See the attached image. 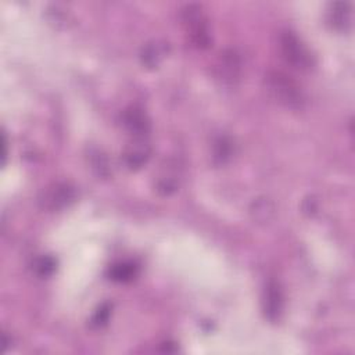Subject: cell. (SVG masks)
I'll list each match as a JSON object with an SVG mask.
<instances>
[{
  "instance_id": "cell-5",
  "label": "cell",
  "mask_w": 355,
  "mask_h": 355,
  "mask_svg": "<svg viewBox=\"0 0 355 355\" xmlns=\"http://www.w3.org/2000/svg\"><path fill=\"white\" fill-rule=\"evenodd\" d=\"M122 123L133 139H147L151 123L147 114L136 105L126 108L122 114Z\"/></svg>"
},
{
  "instance_id": "cell-10",
  "label": "cell",
  "mask_w": 355,
  "mask_h": 355,
  "mask_svg": "<svg viewBox=\"0 0 355 355\" xmlns=\"http://www.w3.org/2000/svg\"><path fill=\"white\" fill-rule=\"evenodd\" d=\"M168 54V43L161 40L148 42L140 53L141 64L147 68H155Z\"/></svg>"
},
{
  "instance_id": "cell-1",
  "label": "cell",
  "mask_w": 355,
  "mask_h": 355,
  "mask_svg": "<svg viewBox=\"0 0 355 355\" xmlns=\"http://www.w3.org/2000/svg\"><path fill=\"white\" fill-rule=\"evenodd\" d=\"M265 86L273 100L290 110H300L305 103L300 85L282 71H270L265 76Z\"/></svg>"
},
{
  "instance_id": "cell-7",
  "label": "cell",
  "mask_w": 355,
  "mask_h": 355,
  "mask_svg": "<svg viewBox=\"0 0 355 355\" xmlns=\"http://www.w3.org/2000/svg\"><path fill=\"white\" fill-rule=\"evenodd\" d=\"M150 144L147 139H133L123 151V162L129 169H140L150 158Z\"/></svg>"
},
{
  "instance_id": "cell-8",
  "label": "cell",
  "mask_w": 355,
  "mask_h": 355,
  "mask_svg": "<svg viewBox=\"0 0 355 355\" xmlns=\"http://www.w3.org/2000/svg\"><path fill=\"white\" fill-rule=\"evenodd\" d=\"M263 312L265 316L270 320L275 322L279 319L282 311H283V293L280 286L276 282H269L265 287L263 291Z\"/></svg>"
},
{
  "instance_id": "cell-12",
  "label": "cell",
  "mask_w": 355,
  "mask_h": 355,
  "mask_svg": "<svg viewBox=\"0 0 355 355\" xmlns=\"http://www.w3.org/2000/svg\"><path fill=\"white\" fill-rule=\"evenodd\" d=\"M275 204L266 198V197H261V198H257L251 208H250V214H251V218L257 222V223H268L273 219L275 216Z\"/></svg>"
},
{
  "instance_id": "cell-14",
  "label": "cell",
  "mask_w": 355,
  "mask_h": 355,
  "mask_svg": "<svg viewBox=\"0 0 355 355\" xmlns=\"http://www.w3.org/2000/svg\"><path fill=\"white\" fill-rule=\"evenodd\" d=\"M55 266H57V262L53 257L50 255H44V257H40L35 261L33 263V269L35 272L40 276V277H49L51 276L54 272H55Z\"/></svg>"
},
{
  "instance_id": "cell-2",
  "label": "cell",
  "mask_w": 355,
  "mask_h": 355,
  "mask_svg": "<svg viewBox=\"0 0 355 355\" xmlns=\"http://www.w3.org/2000/svg\"><path fill=\"white\" fill-rule=\"evenodd\" d=\"M180 18L193 46L197 49L209 47L212 39L208 28V19L202 11V7L198 4H187L182 8Z\"/></svg>"
},
{
  "instance_id": "cell-6",
  "label": "cell",
  "mask_w": 355,
  "mask_h": 355,
  "mask_svg": "<svg viewBox=\"0 0 355 355\" xmlns=\"http://www.w3.org/2000/svg\"><path fill=\"white\" fill-rule=\"evenodd\" d=\"M218 78L227 83L234 85V82L239 80L241 73V58L234 50H226L220 54L219 62H218Z\"/></svg>"
},
{
  "instance_id": "cell-11",
  "label": "cell",
  "mask_w": 355,
  "mask_h": 355,
  "mask_svg": "<svg viewBox=\"0 0 355 355\" xmlns=\"http://www.w3.org/2000/svg\"><path fill=\"white\" fill-rule=\"evenodd\" d=\"M137 272H139V266L135 262L123 261L110 266L108 277L118 283H128L137 276Z\"/></svg>"
},
{
  "instance_id": "cell-16",
  "label": "cell",
  "mask_w": 355,
  "mask_h": 355,
  "mask_svg": "<svg viewBox=\"0 0 355 355\" xmlns=\"http://www.w3.org/2000/svg\"><path fill=\"white\" fill-rule=\"evenodd\" d=\"M90 164H92L93 171L97 175H100V176L108 175V161L101 151H98V150L90 151Z\"/></svg>"
},
{
  "instance_id": "cell-13",
  "label": "cell",
  "mask_w": 355,
  "mask_h": 355,
  "mask_svg": "<svg viewBox=\"0 0 355 355\" xmlns=\"http://www.w3.org/2000/svg\"><path fill=\"white\" fill-rule=\"evenodd\" d=\"M233 153V143L226 136H219L215 139L212 146V159L216 165L226 164Z\"/></svg>"
},
{
  "instance_id": "cell-9",
  "label": "cell",
  "mask_w": 355,
  "mask_h": 355,
  "mask_svg": "<svg viewBox=\"0 0 355 355\" xmlns=\"http://www.w3.org/2000/svg\"><path fill=\"white\" fill-rule=\"evenodd\" d=\"M329 21L333 28L347 31L352 25V7L348 1H336L330 6Z\"/></svg>"
},
{
  "instance_id": "cell-4",
  "label": "cell",
  "mask_w": 355,
  "mask_h": 355,
  "mask_svg": "<svg viewBox=\"0 0 355 355\" xmlns=\"http://www.w3.org/2000/svg\"><path fill=\"white\" fill-rule=\"evenodd\" d=\"M76 198V190L69 183H55L43 191L40 204L49 211H60L73 202Z\"/></svg>"
},
{
  "instance_id": "cell-15",
  "label": "cell",
  "mask_w": 355,
  "mask_h": 355,
  "mask_svg": "<svg viewBox=\"0 0 355 355\" xmlns=\"http://www.w3.org/2000/svg\"><path fill=\"white\" fill-rule=\"evenodd\" d=\"M111 309L112 306L108 304V302H104L101 304L96 311L92 315L90 318V326L93 329H100L103 326H105L110 320V316H111Z\"/></svg>"
},
{
  "instance_id": "cell-3",
  "label": "cell",
  "mask_w": 355,
  "mask_h": 355,
  "mask_svg": "<svg viewBox=\"0 0 355 355\" xmlns=\"http://www.w3.org/2000/svg\"><path fill=\"white\" fill-rule=\"evenodd\" d=\"M279 46L283 58L287 64L298 71H309L315 65V58L304 42L288 29L280 32Z\"/></svg>"
}]
</instances>
